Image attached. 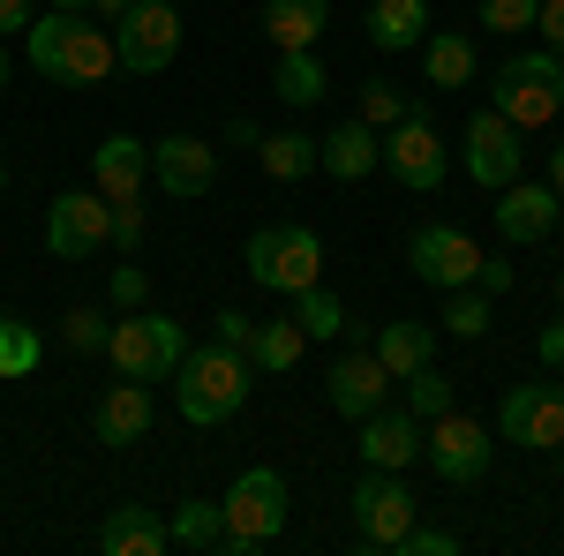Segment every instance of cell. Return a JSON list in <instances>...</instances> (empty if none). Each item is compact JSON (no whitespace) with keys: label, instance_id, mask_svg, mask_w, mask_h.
<instances>
[{"label":"cell","instance_id":"f907efd6","mask_svg":"<svg viewBox=\"0 0 564 556\" xmlns=\"http://www.w3.org/2000/svg\"><path fill=\"white\" fill-rule=\"evenodd\" d=\"M557 308H564V279H557Z\"/></svg>","mask_w":564,"mask_h":556},{"label":"cell","instance_id":"ac0fdd59","mask_svg":"<svg viewBox=\"0 0 564 556\" xmlns=\"http://www.w3.org/2000/svg\"><path fill=\"white\" fill-rule=\"evenodd\" d=\"M324 391H332V406L347 414V422H361V414H377L391 391V369L369 353V346H354V353H339L332 361V377H324Z\"/></svg>","mask_w":564,"mask_h":556},{"label":"cell","instance_id":"5b68a950","mask_svg":"<svg viewBox=\"0 0 564 556\" xmlns=\"http://www.w3.org/2000/svg\"><path fill=\"white\" fill-rule=\"evenodd\" d=\"M106 353H113V369H121V377H135V384H166V377L181 369V353H188V339H181L174 316L129 308V316L106 331Z\"/></svg>","mask_w":564,"mask_h":556},{"label":"cell","instance_id":"484cf974","mask_svg":"<svg viewBox=\"0 0 564 556\" xmlns=\"http://www.w3.org/2000/svg\"><path fill=\"white\" fill-rule=\"evenodd\" d=\"M422 68H430L436 90L475 84V39H467V31H430V39H422Z\"/></svg>","mask_w":564,"mask_h":556},{"label":"cell","instance_id":"ee69618b","mask_svg":"<svg viewBox=\"0 0 564 556\" xmlns=\"http://www.w3.org/2000/svg\"><path fill=\"white\" fill-rule=\"evenodd\" d=\"M15 31H31V0H0V39H15Z\"/></svg>","mask_w":564,"mask_h":556},{"label":"cell","instance_id":"83f0119b","mask_svg":"<svg viewBox=\"0 0 564 556\" xmlns=\"http://www.w3.org/2000/svg\"><path fill=\"white\" fill-rule=\"evenodd\" d=\"M257 159H263L271 181H308V173H316V135L279 129V135H263V143H257Z\"/></svg>","mask_w":564,"mask_h":556},{"label":"cell","instance_id":"e0dca14e","mask_svg":"<svg viewBox=\"0 0 564 556\" xmlns=\"http://www.w3.org/2000/svg\"><path fill=\"white\" fill-rule=\"evenodd\" d=\"M143 181H151V143H143V135H106V143L90 151V188H98L106 204H135Z\"/></svg>","mask_w":564,"mask_h":556},{"label":"cell","instance_id":"816d5d0a","mask_svg":"<svg viewBox=\"0 0 564 556\" xmlns=\"http://www.w3.org/2000/svg\"><path fill=\"white\" fill-rule=\"evenodd\" d=\"M0 188H8V166H0Z\"/></svg>","mask_w":564,"mask_h":556},{"label":"cell","instance_id":"bcb514c9","mask_svg":"<svg viewBox=\"0 0 564 556\" xmlns=\"http://www.w3.org/2000/svg\"><path fill=\"white\" fill-rule=\"evenodd\" d=\"M542 361H550V369H564V324H550V331H542Z\"/></svg>","mask_w":564,"mask_h":556},{"label":"cell","instance_id":"f546056e","mask_svg":"<svg viewBox=\"0 0 564 556\" xmlns=\"http://www.w3.org/2000/svg\"><path fill=\"white\" fill-rule=\"evenodd\" d=\"M302 346H308V331L294 324V316H279V324H263V316H257V339H249V361L279 377V369H294V361H302Z\"/></svg>","mask_w":564,"mask_h":556},{"label":"cell","instance_id":"7dc6e473","mask_svg":"<svg viewBox=\"0 0 564 556\" xmlns=\"http://www.w3.org/2000/svg\"><path fill=\"white\" fill-rule=\"evenodd\" d=\"M90 15H98V23H121V15H129V0H90Z\"/></svg>","mask_w":564,"mask_h":556},{"label":"cell","instance_id":"1f68e13d","mask_svg":"<svg viewBox=\"0 0 564 556\" xmlns=\"http://www.w3.org/2000/svg\"><path fill=\"white\" fill-rule=\"evenodd\" d=\"M294 324H302L308 339H339L347 331V308H339V294H324V286H302L294 294Z\"/></svg>","mask_w":564,"mask_h":556},{"label":"cell","instance_id":"c3c4849f","mask_svg":"<svg viewBox=\"0 0 564 556\" xmlns=\"http://www.w3.org/2000/svg\"><path fill=\"white\" fill-rule=\"evenodd\" d=\"M45 8H61V15H90V0H45Z\"/></svg>","mask_w":564,"mask_h":556},{"label":"cell","instance_id":"ab89813d","mask_svg":"<svg viewBox=\"0 0 564 556\" xmlns=\"http://www.w3.org/2000/svg\"><path fill=\"white\" fill-rule=\"evenodd\" d=\"M212 339H218V346H234V353H249V339H257V316H241V308H226V316L212 324Z\"/></svg>","mask_w":564,"mask_h":556},{"label":"cell","instance_id":"f5cc1de1","mask_svg":"<svg viewBox=\"0 0 564 556\" xmlns=\"http://www.w3.org/2000/svg\"><path fill=\"white\" fill-rule=\"evenodd\" d=\"M557 467H564V444H557Z\"/></svg>","mask_w":564,"mask_h":556},{"label":"cell","instance_id":"836d02e7","mask_svg":"<svg viewBox=\"0 0 564 556\" xmlns=\"http://www.w3.org/2000/svg\"><path fill=\"white\" fill-rule=\"evenodd\" d=\"M444 331H459V339H481V331H489V294H467V286H452V301H444Z\"/></svg>","mask_w":564,"mask_h":556},{"label":"cell","instance_id":"7a4b0ae2","mask_svg":"<svg viewBox=\"0 0 564 556\" xmlns=\"http://www.w3.org/2000/svg\"><path fill=\"white\" fill-rule=\"evenodd\" d=\"M181 422L188 428H218L241 414V399H249V353H234V346H188L181 353Z\"/></svg>","mask_w":564,"mask_h":556},{"label":"cell","instance_id":"9a60e30c","mask_svg":"<svg viewBox=\"0 0 564 556\" xmlns=\"http://www.w3.org/2000/svg\"><path fill=\"white\" fill-rule=\"evenodd\" d=\"M422 451H430V467L444 473L452 489H467V481L489 473V436H481V422H467V414H436V422H422Z\"/></svg>","mask_w":564,"mask_h":556},{"label":"cell","instance_id":"8992f818","mask_svg":"<svg viewBox=\"0 0 564 556\" xmlns=\"http://www.w3.org/2000/svg\"><path fill=\"white\" fill-rule=\"evenodd\" d=\"M113 61L129 76H166L181 61V0H129L121 31H113Z\"/></svg>","mask_w":564,"mask_h":556},{"label":"cell","instance_id":"603a6c76","mask_svg":"<svg viewBox=\"0 0 564 556\" xmlns=\"http://www.w3.org/2000/svg\"><path fill=\"white\" fill-rule=\"evenodd\" d=\"M332 23V0H263V31L279 53H308Z\"/></svg>","mask_w":564,"mask_h":556},{"label":"cell","instance_id":"d4e9b609","mask_svg":"<svg viewBox=\"0 0 564 556\" xmlns=\"http://www.w3.org/2000/svg\"><path fill=\"white\" fill-rule=\"evenodd\" d=\"M369 353L384 361V369H391V384H399V377H414L422 361H436V331H430V324H377Z\"/></svg>","mask_w":564,"mask_h":556},{"label":"cell","instance_id":"9c48e42d","mask_svg":"<svg viewBox=\"0 0 564 556\" xmlns=\"http://www.w3.org/2000/svg\"><path fill=\"white\" fill-rule=\"evenodd\" d=\"M414 526V497H406V481L384 467H369L354 481V534H361V549H399V534Z\"/></svg>","mask_w":564,"mask_h":556},{"label":"cell","instance_id":"44dd1931","mask_svg":"<svg viewBox=\"0 0 564 556\" xmlns=\"http://www.w3.org/2000/svg\"><path fill=\"white\" fill-rule=\"evenodd\" d=\"M98 549L106 556H166L174 549V526L151 512V504H121V512L98 526Z\"/></svg>","mask_w":564,"mask_h":556},{"label":"cell","instance_id":"ffe728a7","mask_svg":"<svg viewBox=\"0 0 564 556\" xmlns=\"http://www.w3.org/2000/svg\"><path fill=\"white\" fill-rule=\"evenodd\" d=\"M361 459L369 467H384V473H399V467H414L422 459V422L414 414H361Z\"/></svg>","mask_w":564,"mask_h":556},{"label":"cell","instance_id":"74e56055","mask_svg":"<svg viewBox=\"0 0 564 556\" xmlns=\"http://www.w3.org/2000/svg\"><path fill=\"white\" fill-rule=\"evenodd\" d=\"M399 556H459V534H436V526H406Z\"/></svg>","mask_w":564,"mask_h":556},{"label":"cell","instance_id":"d590c367","mask_svg":"<svg viewBox=\"0 0 564 556\" xmlns=\"http://www.w3.org/2000/svg\"><path fill=\"white\" fill-rule=\"evenodd\" d=\"M106 331H113V324H106L98 308H68V316H61V339L76 346V353H106Z\"/></svg>","mask_w":564,"mask_h":556},{"label":"cell","instance_id":"11a10c76","mask_svg":"<svg viewBox=\"0 0 564 556\" xmlns=\"http://www.w3.org/2000/svg\"><path fill=\"white\" fill-rule=\"evenodd\" d=\"M557 61H564V45H557Z\"/></svg>","mask_w":564,"mask_h":556},{"label":"cell","instance_id":"60d3db41","mask_svg":"<svg viewBox=\"0 0 564 556\" xmlns=\"http://www.w3.org/2000/svg\"><path fill=\"white\" fill-rule=\"evenodd\" d=\"M135 241H143V211H135V204H113V249L129 257Z\"/></svg>","mask_w":564,"mask_h":556},{"label":"cell","instance_id":"8fae6325","mask_svg":"<svg viewBox=\"0 0 564 556\" xmlns=\"http://www.w3.org/2000/svg\"><path fill=\"white\" fill-rule=\"evenodd\" d=\"M384 166H391L399 188L430 196V188H444V173H452V151H444V135H436L422 113H406L399 129H384Z\"/></svg>","mask_w":564,"mask_h":556},{"label":"cell","instance_id":"db71d44e","mask_svg":"<svg viewBox=\"0 0 564 556\" xmlns=\"http://www.w3.org/2000/svg\"><path fill=\"white\" fill-rule=\"evenodd\" d=\"M557 233H564V211H557Z\"/></svg>","mask_w":564,"mask_h":556},{"label":"cell","instance_id":"7402d4cb","mask_svg":"<svg viewBox=\"0 0 564 556\" xmlns=\"http://www.w3.org/2000/svg\"><path fill=\"white\" fill-rule=\"evenodd\" d=\"M90 428H98V444H135L143 428H151V384H135V377H121V384L98 399V414H90Z\"/></svg>","mask_w":564,"mask_h":556},{"label":"cell","instance_id":"f6af8a7d","mask_svg":"<svg viewBox=\"0 0 564 556\" xmlns=\"http://www.w3.org/2000/svg\"><path fill=\"white\" fill-rule=\"evenodd\" d=\"M542 181H550V188H557V196H564V135H557V143H550V159H542Z\"/></svg>","mask_w":564,"mask_h":556},{"label":"cell","instance_id":"e575fe53","mask_svg":"<svg viewBox=\"0 0 564 556\" xmlns=\"http://www.w3.org/2000/svg\"><path fill=\"white\" fill-rule=\"evenodd\" d=\"M406 113H414V106H406L391 84H369V90H361V113H354V121H369V129H399Z\"/></svg>","mask_w":564,"mask_h":556},{"label":"cell","instance_id":"6da1fadb","mask_svg":"<svg viewBox=\"0 0 564 556\" xmlns=\"http://www.w3.org/2000/svg\"><path fill=\"white\" fill-rule=\"evenodd\" d=\"M23 61L39 68L45 84H68V90H90V84H106V76L121 68V61H113V31L90 23V15H61V8L31 15Z\"/></svg>","mask_w":564,"mask_h":556},{"label":"cell","instance_id":"30bf717a","mask_svg":"<svg viewBox=\"0 0 564 556\" xmlns=\"http://www.w3.org/2000/svg\"><path fill=\"white\" fill-rule=\"evenodd\" d=\"M459 166H467V181H475V188H505V181H520V173H527V143H520V129H512L497 106H481L475 121H467Z\"/></svg>","mask_w":564,"mask_h":556},{"label":"cell","instance_id":"d6a6232c","mask_svg":"<svg viewBox=\"0 0 564 556\" xmlns=\"http://www.w3.org/2000/svg\"><path fill=\"white\" fill-rule=\"evenodd\" d=\"M399 391H406V414H414V422H436V414H452V384L436 377V361H422L414 377H399Z\"/></svg>","mask_w":564,"mask_h":556},{"label":"cell","instance_id":"3957f363","mask_svg":"<svg viewBox=\"0 0 564 556\" xmlns=\"http://www.w3.org/2000/svg\"><path fill=\"white\" fill-rule=\"evenodd\" d=\"M489 106L512 121V129H550L564 106V61L557 45H542V53H512L497 76H489Z\"/></svg>","mask_w":564,"mask_h":556},{"label":"cell","instance_id":"52a82bcc","mask_svg":"<svg viewBox=\"0 0 564 556\" xmlns=\"http://www.w3.org/2000/svg\"><path fill=\"white\" fill-rule=\"evenodd\" d=\"M249 279L271 294H302L324 279V241L308 226H263V233H249Z\"/></svg>","mask_w":564,"mask_h":556},{"label":"cell","instance_id":"4dcf8cb0","mask_svg":"<svg viewBox=\"0 0 564 556\" xmlns=\"http://www.w3.org/2000/svg\"><path fill=\"white\" fill-rule=\"evenodd\" d=\"M39 361H45V339L23 316H0V377H31Z\"/></svg>","mask_w":564,"mask_h":556},{"label":"cell","instance_id":"8d00e7d4","mask_svg":"<svg viewBox=\"0 0 564 556\" xmlns=\"http://www.w3.org/2000/svg\"><path fill=\"white\" fill-rule=\"evenodd\" d=\"M542 0H481V31H534Z\"/></svg>","mask_w":564,"mask_h":556},{"label":"cell","instance_id":"4fadbf2b","mask_svg":"<svg viewBox=\"0 0 564 556\" xmlns=\"http://www.w3.org/2000/svg\"><path fill=\"white\" fill-rule=\"evenodd\" d=\"M212 181H218V151L204 135H159L151 143V188L159 196L196 204V196H212Z\"/></svg>","mask_w":564,"mask_h":556},{"label":"cell","instance_id":"681fc988","mask_svg":"<svg viewBox=\"0 0 564 556\" xmlns=\"http://www.w3.org/2000/svg\"><path fill=\"white\" fill-rule=\"evenodd\" d=\"M0 90H8V45H0Z\"/></svg>","mask_w":564,"mask_h":556},{"label":"cell","instance_id":"7bdbcfd3","mask_svg":"<svg viewBox=\"0 0 564 556\" xmlns=\"http://www.w3.org/2000/svg\"><path fill=\"white\" fill-rule=\"evenodd\" d=\"M475 286H481V294H505V286H512V263L481 257V271H475Z\"/></svg>","mask_w":564,"mask_h":556},{"label":"cell","instance_id":"9f6ffc18","mask_svg":"<svg viewBox=\"0 0 564 556\" xmlns=\"http://www.w3.org/2000/svg\"><path fill=\"white\" fill-rule=\"evenodd\" d=\"M557 391H564V384H557Z\"/></svg>","mask_w":564,"mask_h":556},{"label":"cell","instance_id":"4316f807","mask_svg":"<svg viewBox=\"0 0 564 556\" xmlns=\"http://www.w3.org/2000/svg\"><path fill=\"white\" fill-rule=\"evenodd\" d=\"M271 90L302 113V106H316L324 90H332V76H324V61H316V45L308 53H279V68H271Z\"/></svg>","mask_w":564,"mask_h":556},{"label":"cell","instance_id":"2e32d148","mask_svg":"<svg viewBox=\"0 0 564 556\" xmlns=\"http://www.w3.org/2000/svg\"><path fill=\"white\" fill-rule=\"evenodd\" d=\"M557 211H564V196L550 181H505V188H497V233H505L512 249L550 241V233H557Z\"/></svg>","mask_w":564,"mask_h":556},{"label":"cell","instance_id":"5bb4252c","mask_svg":"<svg viewBox=\"0 0 564 556\" xmlns=\"http://www.w3.org/2000/svg\"><path fill=\"white\" fill-rule=\"evenodd\" d=\"M406 271L422 279V286H475V271H481V249L459 233V226H422L414 241H406Z\"/></svg>","mask_w":564,"mask_h":556},{"label":"cell","instance_id":"cb8c5ba5","mask_svg":"<svg viewBox=\"0 0 564 556\" xmlns=\"http://www.w3.org/2000/svg\"><path fill=\"white\" fill-rule=\"evenodd\" d=\"M422 23H430V0H377L369 8V45L377 53H414V45L430 39Z\"/></svg>","mask_w":564,"mask_h":556},{"label":"cell","instance_id":"f35d334b","mask_svg":"<svg viewBox=\"0 0 564 556\" xmlns=\"http://www.w3.org/2000/svg\"><path fill=\"white\" fill-rule=\"evenodd\" d=\"M143 301H151V279H143L135 263H113V308L129 316V308H143Z\"/></svg>","mask_w":564,"mask_h":556},{"label":"cell","instance_id":"f1b7e54d","mask_svg":"<svg viewBox=\"0 0 564 556\" xmlns=\"http://www.w3.org/2000/svg\"><path fill=\"white\" fill-rule=\"evenodd\" d=\"M166 526H174V549H218L226 556V512L204 504V497H181V512Z\"/></svg>","mask_w":564,"mask_h":556},{"label":"cell","instance_id":"277c9868","mask_svg":"<svg viewBox=\"0 0 564 556\" xmlns=\"http://www.w3.org/2000/svg\"><path fill=\"white\" fill-rule=\"evenodd\" d=\"M218 512H226V556L271 549V542L286 534V473L279 467L234 473V489L218 497Z\"/></svg>","mask_w":564,"mask_h":556},{"label":"cell","instance_id":"ba28073f","mask_svg":"<svg viewBox=\"0 0 564 556\" xmlns=\"http://www.w3.org/2000/svg\"><path fill=\"white\" fill-rule=\"evenodd\" d=\"M45 249L61 263H84L98 249H113V204L98 188H61L45 204Z\"/></svg>","mask_w":564,"mask_h":556},{"label":"cell","instance_id":"b9f144b4","mask_svg":"<svg viewBox=\"0 0 564 556\" xmlns=\"http://www.w3.org/2000/svg\"><path fill=\"white\" fill-rule=\"evenodd\" d=\"M534 31L550 45H564V0H542V8H534Z\"/></svg>","mask_w":564,"mask_h":556},{"label":"cell","instance_id":"d6986e66","mask_svg":"<svg viewBox=\"0 0 564 556\" xmlns=\"http://www.w3.org/2000/svg\"><path fill=\"white\" fill-rule=\"evenodd\" d=\"M316 166L332 173V181H369V173L384 166V135L369 129V121H339L332 135H316Z\"/></svg>","mask_w":564,"mask_h":556},{"label":"cell","instance_id":"7c38bea8","mask_svg":"<svg viewBox=\"0 0 564 556\" xmlns=\"http://www.w3.org/2000/svg\"><path fill=\"white\" fill-rule=\"evenodd\" d=\"M497 436L527 451H557L564 444V391L557 384H512L497 406Z\"/></svg>","mask_w":564,"mask_h":556}]
</instances>
